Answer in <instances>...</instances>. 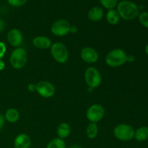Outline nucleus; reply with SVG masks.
Returning <instances> with one entry per match:
<instances>
[{
	"mask_svg": "<svg viewBox=\"0 0 148 148\" xmlns=\"http://www.w3.org/2000/svg\"><path fill=\"white\" fill-rule=\"evenodd\" d=\"M106 63L111 67H118L127 62V54L121 49L110 51L106 56Z\"/></svg>",
	"mask_w": 148,
	"mask_h": 148,
	"instance_id": "2",
	"label": "nucleus"
},
{
	"mask_svg": "<svg viewBox=\"0 0 148 148\" xmlns=\"http://www.w3.org/2000/svg\"><path fill=\"white\" fill-rule=\"evenodd\" d=\"M5 67V63L2 59H0V71L3 70Z\"/></svg>",
	"mask_w": 148,
	"mask_h": 148,
	"instance_id": "28",
	"label": "nucleus"
},
{
	"mask_svg": "<svg viewBox=\"0 0 148 148\" xmlns=\"http://www.w3.org/2000/svg\"><path fill=\"white\" fill-rule=\"evenodd\" d=\"M7 1L12 7H19L24 5L27 2V0H7Z\"/></svg>",
	"mask_w": 148,
	"mask_h": 148,
	"instance_id": "23",
	"label": "nucleus"
},
{
	"mask_svg": "<svg viewBox=\"0 0 148 148\" xmlns=\"http://www.w3.org/2000/svg\"><path fill=\"white\" fill-rule=\"evenodd\" d=\"M68 148H82V146H80L79 145H77V144H74V145H72L69 146Z\"/></svg>",
	"mask_w": 148,
	"mask_h": 148,
	"instance_id": "30",
	"label": "nucleus"
},
{
	"mask_svg": "<svg viewBox=\"0 0 148 148\" xmlns=\"http://www.w3.org/2000/svg\"><path fill=\"white\" fill-rule=\"evenodd\" d=\"M71 127L68 123L62 122L58 126L57 130H56V132H57L58 137L60 139L66 138L69 136L71 133Z\"/></svg>",
	"mask_w": 148,
	"mask_h": 148,
	"instance_id": "15",
	"label": "nucleus"
},
{
	"mask_svg": "<svg viewBox=\"0 0 148 148\" xmlns=\"http://www.w3.org/2000/svg\"><path fill=\"white\" fill-rule=\"evenodd\" d=\"M36 92L43 98H49L54 95L56 88L51 82L42 80L36 84Z\"/></svg>",
	"mask_w": 148,
	"mask_h": 148,
	"instance_id": "9",
	"label": "nucleus"
},
{
	"mask_svg": "<svg viewBox=\"0 0 148 148\" xmlns=\"http://www.w3.org/2000/svg\"><path fill=\"white\" fill-rule=\"evenodd\" d=\"M71 25L68 21L63 19H60L52 24L51 27V31L52 34L58 37H62L65 36L70 33Z\"/></svg>",
	"mask_w": 148,
	"mask_h": 148,
	"instance_id": "8",
	"label": "nucleus"
},
{
	"mask_svg": "<svg viewBox=\"0 0 148 148\" xmlns=\"http://www.w3.org/2000/svg\"><path fill=\"white\" fill-rule=\"evenodd\" d=\"M4 124V116L1 114H0V130L2 129Z\"/></svg>",
	"mask_w": 148,
	"mask_h": 148,
	"instance_id": "26",
	"label": "nucleus"
},
{
	"mask_svg": "<svg viewBox=\"0 0 148 148\" xmlns=\"http://www.w3.org/2000/svg\"><path fill=\"white\" fill-rule=\"evenodd\" d=\"M81 59L88 64H94L99 59L98 51L93 48L84 47L80 51Z\"/></svg>",
	"mask_w": 148,
	"mask_h": 148,
	"instance_id": "10",
	"label": "nucleus"
},
{
	"mask_svg": "<svg viewBox=\"0 0 148 148\" xmlns=\"http://www.w3.org/2000/svg\"><path fill=\"white\" fill-rule=\"evenodd\" d=\"M84 77H85V83L87 84L88 88L92 89L99 87L102 82V77L101 73L98 69L93 66H90L86 69Z\"/></svg>",
	"mask_w": 148,
	"mask_h": 148,
	"instance_id": "6",
	"label": "nucleus"
},
{
	"mask_svg": "<svg viewBox=\"0 0 148 148\" xmlns=\"http://www.w3.org/2000/svg\"><path fill=\"white\" fill-rule=\"evenodd\" d=\"M139 21L143 26L148 28V12H143L139 14Z\"/></svg>",
	"mask_w": 148,
	"mask_h": 148,
	"instance_id": "22",
	"label": "nucleus"
},
{
	"mask_svg": "<svg viewBox=\"0 0 148 148\" xmlns=\"http://www.w3.org/2000/svg\"><path fill=\"white\" fill-rule=\"evenodd\" d=\"M104 15V12L103 9L100 7H93L89 10L88 13V17L90 20L92 22H98L102 20Z\"/></svg>",
	"mask_w": 148,
	"mask_h": 148,
	"instance_id": "14",
	"label": "nucleus"
},
{
	"mask_svg": "<svg viewBox=\"0 0 148 148\" xmlns=\"http://www.w3.org/2000/svg\"><path fill=\"white\" fill-rule=\"evenodd\" d=\"M7 40L13 47H20L23 41V36L22 32L17 28L11 29L7 33Z\"/></svg>",
	"mask_w": 148,
	"mask_h": 148,
	"instance_id": "11",
	"label": "nucleus"
},
{
	"mask_svg": "<svg viewBox=\"0 0 148 148\" xmlns=\"http://www.w3.org/2000/svg\"><path fill=\"white\" fill-rule=\"evenodd\" d=\"M77 28L75 26H73V25H71V30H70V33H77Z\"/></svg>",
	"mask_w": 148,
	"mask_h": 148,
	"instance_id": "29",
	"label": "nucleus"
},
{
	"mask_svg": "<svg viewBox=\"0 0 148 148\" xmlns=\"http://www.w3.org/2000/svg\"><path fill=\"white\" fill-rule=\"evenodd\" d=\"M145 53L148 56V44L146 45L145 48Z\"/></svg>",
	"mask_w": 148,
	"mask_h": 148,
	"instance_id": "31",
	"label": "nucleus"
},
{
	"mask_svg": "<svg viewBox=\"0 0 148 148\" xmlns=\"http://www.w3.org/2000/svg\"><path fill=\"white\" fill-rule=\"evenodd\" d=\"M27 53L23 48H16L10 54V64L14 69H20L25 66L27 62Z\"/></svg>",
	"mask_w": 148,
	"mask_h": 148,
	"instance_id": "3",
	"label": "nucleus"
},
{
	"mask_svg": "<svg viewBox=\"0 0 148 148\" xmlns=\"http://www.w3.org/2000/svg\"><path fill=\"white\" fill-rule=\"evenodd\" d=\"M101 5L107 10H112L118 4V0H99Z\"/></svg>",
	"mask_w": 148,
	"mask_h": 148,
	"instance_id": "21",
	"label": "nucleus"
},
{
	"mask_svg": "<svg viewBox=\"0 0 148 148\" xmlns=\"http://www.w3.org/2000/svg\"><path fill=\"white\" fill-rule=\"evenodd\" d=\"M134 138L138 142H144L148 139V127H141L134 131Z\"/></svg>",
	"mask_w": 148,
	"mask_h": 148,
	"instance_id": "17",
	"label": "nucleus"
},
{
	"mask_svg": "<svg viewBox=\"0 0 148 148\" xmlns=\"http://www.w3.org/2000/svg\"><path fill=\"white\" fill-rule=\"evenodd\" d=\"M33 45L36 48L39 49H47L51 48L52 42L49 38L46 36H36L32 40Z\"/></svg>",
	"mask_w": 148,
	"mask_h": 148,
	"instance_id": "13",
	"label": "nucleus"
},
{
	"mask_svg": "<svg viewBox=\"0 0 148 148\" xmlns=\"http://www.w3.org/2000/svg\"><path fill=\"white\" fill-rule=\"evenodd\" d=\"M51 54L56 62L59 64H64L69 59V51L64 43L56 42L51 46Z\"/></svg>",
	"mask_w": 148,
	"mask_h": 148,
	"instance_id": "4",
	"label": "nucleus"
},
{
	"mask_svg": "<svg viewBox=\"0 0 148 148\" xmlns=\"http://www.w3.org/2000/svg\"><path fill=\"white\" fill-rule=\"evenodd\" d=\"M85 133H86L87 137L90 139V140H93V139L96 138L98 134V125H97V123L90 122L88 127H86Z\"/></svg>",
	"mask_w": 148,
	"mask_h": 148,
	"instance_id": "19",
	"label": "nucleus"
},
{
	"mask_svg": "<svg viewBox=\"0 0 148 148\" xmlns=\"http://www.w3.org/2000/svg\"><path fill=\"white\" fill-rule=\"evenodd\" d=\"M31 145V139L25 133L18 134L14 140V148H30Z\"/></svg>",
	"mask_w": 148,
	"mask_h": 148,
	"instance_id": "12",
	"label": "nucleus"
},
{
	"mask_svg": "<svg viewBox=\"0 0 148 148\" xmlns=\"http://www.w3.org/2000/svg\"><path fill=\"white\" fill-rule=\"evenodd\" d=\"M114 135L120 141L128 142L134 139V130L129 124H120L114 129Z\"/></svg>",
	"mask_w": 148,
	"mask_h": 148,
	"instance_id": "5",
	"label": "nucleus"
},
{
	"mask_svg": "<svg viewBox=\"0 0 148 148\" xmlns=\"http://www.w3.org/2000/svg\"><path fill=\"white\" fill-rule=\"evenodd\" d=\"M105 109L100 104H92L86 111V117L90 122L98 123L103 118Z\"/></svg>",
	"mask_w": 148,
	"mask_h": 148,
	"instance_id": "7",
	"label": "nucleus"
},
{
	"mask_svg": "<svg viewBox=\"0 0 148 148\" xmlns=\"http://www.w3.org/2000/svg\"><path fill=\"white\" fill-rule=\"evenodd\" d=\"M106 18L107 22L110 25H115L118 24L121 17H120L118 12L114 9H112V10H108V11L107 12Z\"/></svg>",
	"mask_w": 148,
	"mask_h": 148,
	"instance_id": "18",
	"label": "nucleus"
},
{
	"mask_svg": "<svg viewBox=\"0 0 148 148\" xmlns=\"http://www.w3.org/2000/svg\"><path fill=\"white\" fill-rule=\"evenodd\" d=\"M20 119V113L16 108H10L4 114V119L10 123H16Z\"/></svg>",
	"mask_w": 148,
	"mask_h": 148,
	"instance_id": "16",
	"label": "nucleus"
},
{
	"mask_svg": "<svg viewBox=\"0 0 148 148\" xmlns=\"http://www.w3.org/2000/svg\"><path fill=\"white\" fill-rule=\"evenodd\" d=\"M46 148H66V143L62 139L54 138L48 143Z\"/></svg>",
	"mask_w": 148,
	"mask_h": 148,
	"instance_id": "20",
	"label": "nucleus"
},
{
	"mask_svg": "<svg viewBox=\"0 0 148 148\" xmlns=\"http://www.w3.org/2000/svg\"><path fill=\"white\" fill-rule=\"evenodd\" d=\"M5 23H4V21L3 20H1V19H0V33L1 32H2L3 30H4V28H5Z\"/></svg>",
	"mask_w": 148,
	"mask_h": 148,
	"instance_id": "27",
	"label": "nucleus"
},
{
	"mask_svg": "<svg viewBox=\"0 0 148 148\" xmlns=\"http://www.w3.org/2000/svg\"><path fill=\"white\" fill-rule=\"evenodd\" d=\"M27 90L30 92H36V85L33 83H30L27 85Z\"/></svg>",
	"mask_w": 148,
	"mask_h": 148,
	"instance_id": "25",
	"label": "nucleus"
},
{
	"mask_svg": "<svg viewBox=\"0 0 148 148\" xmlns=\"http://www.w3.org/2000/svg\"><path fill=\"white\" fill-rule=\"evenodd\" d=\"M7 47L4 42H0V59H2L6 53Z\"/></svg>",
	"mask_w": 148,
	"mask_h": 148,
	"instance_id": "24",
	"label": "nucleus"
},
{
	"mask_svg": "<svg viewBox=\"0 0 148 148\" xmlns=\"http://www.w3.org/2000/svg\"><path fill=\"white\" fill-rule=\"evenodd\" d=\"M120 17L125 20H132L138 17L140 8L135 3L129 0H123L117 4V10Z\"/></svg>",
	"mask_w": 148,
	"mask_h": 148,
	"instance_id": "1",
	"label": "nucleus"
}]
</instances>
